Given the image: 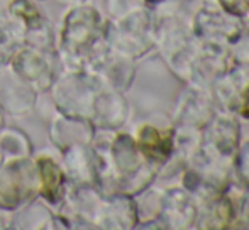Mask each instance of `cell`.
I'll list each match as a JSON object with an SVG mask.
<instances>
[{
  "label": "cell",
  "mask_w": 249,
  "mask_h": 230,
  "mask_svg": "<svg viewBox=\"0 0 249 230\" xmlns=\"http://www.w3.org/2000/svg\"><path fill=\"white\" fill-rule=\"evenodd\" d=\"M39 171H41V180H43V195L51 201L56 200L63 181L61 171H59L58 166L50 158L39 159Z\"/></svg>",
  "instance_id": "1"
}]
</instances>
